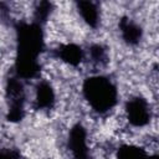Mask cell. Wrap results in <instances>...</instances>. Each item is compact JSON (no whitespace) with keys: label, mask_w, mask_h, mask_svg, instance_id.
Wrapping results in <instances>:
<instances>
[{"label":"cell","mask_w":159,"mask_h":159,"mask_svg":"<svg viewBox=\"0 0 159 159\" xmlns=\"http://www.w3.org/2000/svg\"><path fill=\"white\" fill-rule=\"evenodd\" d=\"M58 56L63 62L71 66H77L83 60V50L75 43H67L61 46V50L58 51Z\"/></svg>","instance_id":"cell-9"},{"label":"cell","mask_w":159,"mask_h":159,"mask_svg":"<svg viewBox=\"0 0 159 159\" xmlns=\"http://www.w3.org/2000/svg\"><path fill=\"white\" fill-rule=\"evenodd\" d=\"M125 116L133 127H144L149 124L152 118V109L144 97L135 96L128 99L125 104Z\"/></svg>","instance_id":"cell-3"},{"label":"cell","mask_w":159,"mask_h":159,"mask_svg":"<svg viewBox=\"0 0 159 159\" xmlns=\"http://www.w3.org/2000/svg\"><path fill=\"white\" fill-rule=\"evenodd\" d=\"M89 57L91 61L96 65H102L106 62L107 56H106V50L101 45H92L89 48Z\"/></svg>","instance_id":"cell-10"},{"label":"cell","mask_w":159,"mask_h":159,"mask_svg":"<svg viewBox=\"0 0 159 159\" xmlns=\"http://www.w3.org/2000/svg\"><path fill=\"white\" fill-rule=\"evenodd\" d=\"M6 96L9 101V119L20 120L24 114L25 89L20 78H10L6 87Z\"/></svg>","instance_id":"cell-4"},{"label":"cell","mask_w":159,"mask_h":159,"mask_svg":"<svg viewBox=\"0 0 159 159\" xmlns=\"http://www.w3.org/2000/svg\"><path fill=\"white\" fill-rule=\"evenodd\" d=\"M119 29L122 32V37L128 45H137L142 39V27L128 17H123L119 21Z\"/></svg>","instance_id":"cell-6"},{"label":"cell","mask_w":159,"mask_h":159,"mask_svg":"<svg viewBox=\"0 0 159 159\" xmlns=\"http://www.w3.org/2000/svg\"><path fill=\"white\" fill-rule=\"evenodd\" d=\"M77 10L82 20L91 27H97L99 22V10L98 6L92 1H80L77 2Z\"/></svg>","instance_id":"cell-8"},{"label":"cell","mask_w":159,"mask_h":159,"mask_svg":"<svg viewBox=\"0 0 159 159\" xmlns=\"http://www.w3.org/2000/svg\"><path fill=\"white\" fill-rule=\"evenodd\" d=\"M16 73L19 78H32L40 70L39 55L43 46L41 25L36 22L19 24L17 26Z\"/></svg>","instance_id":"cell-1"},{"label":"cell","mask_w":159,"mask_h":159,"mask_svg":"<svg viewBox=\"0 0 159 159\" xmlns=\"http://www.w3.org/2000/svg\"><path fill=\"white\" fill-rule=\"evenodd\" d=\"M55 103V92L52 86L46 82H39L36 87V104L41 109H50Z\"/></svg>","instance_id":"cell-7"},{"label":"cell","mask_w":159,"mask_h":159,"mask_svg":"<svg viewBox=\"0 0 159 159\" xmlns=\"http://www.w3.org/2000/svg\"><path fill=\"white\" fill-rule=\"evenodd\" d=\"M68 149L73 159H91L87 143V132L82 124H75L70 130Z\"/></svg>","instance_id":"cell-5"},{"label":"cell","mask_w":159,"mask_h":159,"mask_svg":"<svg viewBox=\"0 0 159 159\" xmlns=\"http://www.w3.org/2000/svg\"><path fill=\"white\" fill-rule=\"evenodd\" d=\"M83 96L89 106L98 113L112 109L118 98L116 86L104 76H91L83 83Z\"/></svg>","instance_id":"cell-2"}]
</instances>
